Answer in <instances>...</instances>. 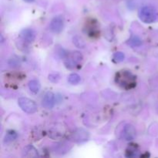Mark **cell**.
<instances>
[{"label": "cell", "mask_w": 158, "mask_h": 158, "mask_svg": "<svg viewBox=\"0 0 158 158\" xmlns=\"http://www.w3.org/2000/svg\"><path fill=\"white\" fill-rule=\"evenodd\" d=\"M23 157H39L38 151L32 145H28L25 147L23 150Z\"/></svg>", "instance_id": "cell-11"}, {"label": "cell", "mask_w": 158, "mask_h": 158, "mask_svg": "<svg viewBox=\"0 0 158 158\" xmlns=\"http://www.w3.org/2000/svg\"><path fill=\"white\" fill-rule=\"evenodd\" d=\"M123 137L127 141L134 140L136 137V129L132 124L125 125L123 129Z\"/></svg>", "instance_id": "cell-8"}, {"label": "cell", "mask_w": 158, "mask_h": 158, "mask_svg": "<svg viewBox=\"0 0 158 158\" xmlns=\"http://www.w3.org/2000/svg\"><path fill=\"white\" fill-rule=\"evenodd\" d=\"M60 74L57 73H51L49 76V80H50L52 83H57V82L60 80Z\"/></svg>", "instance_id": "cell-19"}, {"label": "cell", "mask_w": 158, "mask_h": 158, "mask_svg": "<svg viewBox=\"0 0 158 158\" xmlns=\"http://www.w3.org/2000/svg\"><path fill=\"white\" fill-rule=\"evenodd\" d=\"M56 103V97L52 92H47L43 97L42 104L46 109H52Z\"/></svg>", "instance_id": "cell-10"}, {"label": "cell", "mask_w": 158, "mask_h": 158, "mask_svg": "<svg viewBox=\"0 0 158 158\" xmlns=\"http://www.w3.org/2000/svg\"><path fill=\"white\" fill-rule=\"evenodd\" d=\"M73 43H75L76 46L79 48H83L85 46V43L82 38L79 36H75L73 38Z\"/></svg>", "instance_id": "cell-18"}, {"label": "cell", "mask_w": 158, "mask_h": 158, "mask_svg": "<svg viewBox=\"0 0 158 158\" xmlns=\"http://www.w3.org/2000/svg\"><path fill=\"white\" fill-rule=\"evenodd\" d=\"M83 60V55L78 51H74L65 57L64 65L67 69H73L79 66Z\"/></svg>", "instance_id": "cell-3"}, {"label": "cell", "mask_w": 158, "mask_h": 158, "mask_svg": "<svg viewBox=\"0 0 158 158\" xmlns=\"http://www.w3.org/2000/svg\"><path fill=\"white\" fill-rule=\"evenodd\" d=\"M19 36L26 43H31L35 40V32L32 29H24L20 32Z\"/></svg>", "instance_id": "cell-9"}, {"label": "cell", "mask_w": 158, "mask_h": 158, "mask_svg": "<svg viewBox=\"0 0 158 158\" xmlns=\"http://www.w3.org/2000/svg\"><path fill=\"white\" fill-rule=\"evenodd\" d=\"M81 81V77L77 73H71L68 77V82L72 85H77Z\"/></svg>", "instance_id": "cell-14"}, {"label": "cell", "mask_w": 158, "mask_h": 158, "mask_svg": "<svg viewBox=\"0 0 158 158\" xmlns=\"http://www.w3.org/2000/svg\"><path fill=\"white\" fill-rule=\"evenodd\" d=\"M64 26V19L62 15L54 17L49 24V29L53 33H60L63 31Z\"/></svg>", "instance_id": "cell-5"}, {"label": "cell", "mask_w": 158, "mask_h": 158, "mask_svg": "<svg viewBox=\"0 0 158 158\" xmlns=\"http://www.w3.org/2000/svg\"><path fill=\"white\" fill-rule=\"evenodd\" d=\"M128 44L131 45L133 47H137V46H140L142 44V41L138 36H133L132 38L129 40Z\"/></svg>", "instance_id": "cell-17"}, {"label": "cell", "mask_w": 158, "mask_h": 158, "mask_svg": "<svg viewBox=\"0 0 158 158\" xmlns=\"http://www.w3.org/2000/svg\"><path fill=\"white\" fill-rule=\"evenodd\" d=\"M125 55L122 52H117L113 55V61L116 63H121L124 60Z\"/></svg>", "instance_id": "cell-15"}, {"label": "cell", "mask_w": 158, "mask_h": 158, "mask_svg": "<svg viewBox=\"0 0 158 158\" xmlns=\"http://www.w3.org/2000/svg\"><path fill=\"white\" fill-rule=\"evenodd\" d=\"M138 146L135 143H131L126 150V157H134L138 156Z\"/></svg>", "instance_id": "cell-12"}, {"label": "cell", "mask_w": 158, "mask_h": 158, "mask_svg": "<svg viewBox=\"0 0 158 158\" xmlns=\"http://www.w3.org/2000/svg\"><path fill=\"white\" fill-rule=\"evenodd\" d=\"M23 1L26 2H33L35 0H23Z\"/></svg>", "instance_id": "cell-20"}, {"label": "cell", "mask_w": 158, "mask_h": 158, "mask_svg": "<svg viewBox=\"0 0 158 158\" xmlns=\"http://www.w3.org/2000/svg\"><path fill=\"white\" fill-rule=\"evenodd\" d=\"M139 18L144 23H152L157 20V12L154 7L145 6L139 11Z\"/></svg>", "instance_id": "cell-2"}, {"label": "cell", "mask_w": 158, "mask_h": 158, "mask_svg": "<svg viewBox=\"0 0 158 158\" xmlns=\"http://www.w3.org/2000/svg\"><path fill=\"white\" fill-rule=\"evenodd\" d=\"M28 86H29V89H30L31 92L33 93V94L39 93V91L40 90V88H41L40 83L37 80H30L28 83Z\"/></svg>", "instance_id": "cell-13"}, {"label": "cell", "mask_w": 158, "mask_h": 158, "mask_svg": "<svg viewBox=\"0 0 158 158\" xmlns=\"http://www.w3.org/2000/svg\"><path fill=\"white\" fill-rule=\"evenodd\" d=\"M115 82L122 89L130 90L137 86V77L129 70H120L116 73Z\"/></svg>", "instance_id": "cell-1"}, {"label": "cell", "mask_w": 158, "mask_h": 158, "mask_svg": "<svg viewBox=\"0 0 158 158\" xmlns=\"http://www.w3.org/2000/svg\"><path fill=\"white\" fill-rule=\"evenodd\" d=\"M17 138V134L14 131H8L6 134V137H5V142L8 143V142H11L15 140Z\"/></svg>", "instance_id": "cell-16"}, {"label": "cell", "mask_w": 158, "mask_h": 158, "mask_svg": "<svg viewBox=\"0 0 158 158\" xmlns=\"http://www.w3.org/2000/svg\"><path fill=\"white\" fill-rule=\"evenodd\" d=\"M89 133L83 129H78L73 134L72 139L73 141L77 143H82L88 140L89 139Z\"/></svg>", "instance_id": "cell-7"}, {"label": "cell", "mask_w": 158, "mask_h": 158, "mask_svg": "<svg viewBox=\"0 0 158 158\" xmlns=\"http://www.w3.org/2000/svg\"><path fill=\"white\" fill-rule=\"evenodd\" d=\"M18 104L24 112L27 114H35L38 110V107L34 100L27 97H20L18 100Z\"/></svg>", "instance_id": "cell-4"}, {"label": "cell", "mask_w": 158, "mask_h": 158, "mask_svg": "<svg viewBox=\"0 0 158 158\" xmlns=\"http://www.w3.org/2000/svg\"><path fill=\"white\" fill-rule=\"evenodd\" d=\"M85 32L90 37H97L100 34L97 22L94 19H90L86 23Z\"/></svg>", "instance_id": "cell-6"}]
</instances>
